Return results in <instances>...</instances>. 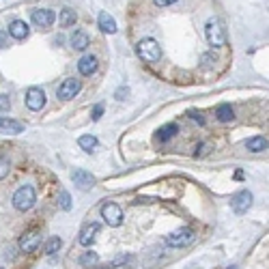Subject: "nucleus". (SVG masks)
I'll return each mask as SVG.
<instances>
[{"label": "nucleus", "mask_w": 269, "mask_h": 269, "mask_svg": "<svg viewBox=\"0 0 269 269\" xmlns=\"http://www.w3.org/2000/svg\"><path fill=\"white\" fill-rule=\"evenodd\" d=\"M205 35H207L209 46H213V48L226 46V28L222 24V19H218V17L209 19V22H207V28H205Z\"/></svg>", "instance_id": "1"}, {"label": "nucleus", "mask_w": 269, "mask_h": 269, "mask_svg": "<svg viewBox=\"0 0 269 269\" xmlns=\"http://www.w3.org/2000/svg\"><path fill=\"white\" fill-rule=\"evenodd\" d=\"M136 52H138V56L144 60V63H158V60L162 58V48H160L158 41L151 39V37L142 39L136 46Z\"/></svg>", "instance_id": "2"}, {"label": "nucleus", "mask_w": 269, "mask_h": 269, "mask_svg": "<svg viewBox=\"0 0 269 269\" xmlns=\"http://www.w3.org/2000/svg\"><path fill=\"white\" fill-rule=\"evenodd\" d=\"M37 203V194H35V188L33 185H22L15 194H13V207L17 211H28L33 209Z\"/></svg>", "instance_id": "3"}, {"label": "nucleus", "mask_w": 269, "mask_h": 269, "mask_svg": "<svg viewBox=\"0 0 269 269\" xmlns=\"http://www.w3.org/2000/svg\"><path fill=\"white\" fill-rule=\"evenodd\" d=\"M196 239V231L190 229V226H185V229H179V231H174L166 237V245L170 248H185V245H190L192 241Z\"/></svg>", "instance_id": "4"}, {"label": "nucleus", "mask_w": 269, "mask_h": 269, "mask_svg": "<svg viewBox=\"0 0 269 269\" xmlns=\"http://www.w3.org/2000/svg\"><path fill=\"white\" fill-rule=\"evenodd\" d=\"M101 218L108 226H121L123 224V211L117 203H106L101 207Z\"/></svg>", "instance_id": "5"}, {"label": "nucleus", "mask_w": 269, "mask_h": 269, "mask_svg": "<svg viewBox=\"0 0 269 269\" xmlns=\"http://www.w3.org/2000/svg\"><path fill=\"white\" fill-rule=\"evenodd\" d=\"M231 207H233V211H235L237 215L248 213V209L252 207V194L248 192V190L237 192V194L233 196V200H231Z\"/></svg>", "instance_id": "6"}, {"label": "nucleus", "mask_w": 269, "mask_h": 269, "mask_svg": "<svg viewBox=\"0 0 269 269\" xmlns=\"http://www.w3.org/2000/svg\"><path fill=\"white\" fill-rule=\"evenodd\" d=\"M39 245H41V233L39 231H30V233H24L19 237V250L26 252V254L35 252Z\"/></svg>", "instance_id": "7"}, {"label": "nucleus", "mask_w": 269, "mask_h": 269, "mask_svg": "<svg viewBox=\"0 0 269 269\" xmlns=\"http://www.w3.org/2000/svg\"><path fill=\"white\" fill-rule=\"evenodd\" d=\"M26 106L33 112L43 110V106H46V93L41 91V88H37V86L28 88V93H26Z\"/></svg>", "instance_id": "8"}, {"label": "nucleus", "mask_w": 269, "mask_h": 269, "mask_svg": "<svg viewBox=\"0 0 269 269\" xmlns=\"http://www.w3.org/2000/svg\"><path fill=\"white\" fill-rule=\"evenodd\" d=\"M80 88H82V82L80 80H76V78H67L63 84L58 86V97L60 99H74L78 93H80Z\"/></svg>", "instance_id": "9"}, {"label": "nucleus", "mask_w": 269, "mask_h": 269, "mask_svg": "<svg viewBox=\"0 0 269 269\" xmlns=\"http://www.w3.org/2000/svg\"><path fill=\"white\" fill-rule=\"evenodd\" d=\"M30 19H33V24L37 28H50L52 24H54L56 15H54V11H50V9H35Z\"/></svg>", "instance_id": "10"}, {"label": "nucleus", "mask_w": 269, "mask_h": 269, "mask_svg": "<svg viewBox=\"0 0 269 269\" xmlns=\"http://www.w3.org/2000/svg\"><path fill=\"white\" fill-rule=\"evenodd\" d=\"M99 229H101V226H99L97 222H91V224H86L84 229L80 231V235H78V243H80V245H91L93 241H95V237H97Z\"/></svg>", "instance_id": "11"}, {"label": "nucleus", "mask_w": 269, "mask_h": 269, "mask_svg": "<svg viewBox=\"0 0 269 269\" xmlns=\"http://www.w3.org/2000/svg\"><path fill=\"white\" fill-rule=\"evenodd\" d=\"M71 179H74V183L78 185L80 190H91L93 185H95V179H93V174L91 172H86V170H82V168H78V170H74L71 172Z\"/></svg>", "instance_id": "12"}, {"label": "nucleus", "mask_w": 269, "mask_h": 269, "mask_svg": "<svg viewBox=\"0 0 269 269\" xmlns=\"http://www.w3.org/2000/svg\"><path fill=\"white\" fill-rule=\"evenodd\" d=\"M28 33H30V28H28V24L24 22V19H13L11 26H9V37H13V39H17V41L26 39Z\"/></svg>", "instance_id": "13"}, {"label": "nucleus", "mask_w": 269, "mask_h": 269, "mask_svg": "<svg viewBox=\"0 0 269 269\" xmlns=\"http://www.w3.org/2000/svg\"><path fill=\"white\" fill-rule=\"evenodd\" d=\"M78 71L82 76H93L97 71V58L93 56V54H88V56H82L80 60H78Z\"/></svg>", "instance_id": "14"}, {"label": "nucleus", "mask_w": 269, "mask_h": 269, "mask_svg": "<svg viewBox=\"0 0 269 269\" xmlns=\"http://www.w3.org/2000/svg\"><path fill=\"white\" fill-rule=\"evenodd\" d=\"M22 131H24V125L19 121L0 117V133H22Z\"/></svg>", "instance_id": "15"}, {"label": "nucleus", "mask_w": 269, "mask_h": 269, "mask_svg": "<svg viewBox=\"0 0 269 269\" xmlns=\"http://www.w3.org/2000/svg\"><path fill=\"white\" fill-rule=\"evenodd\" d=\"M99 28L103 30V33H110V35H115L117 33V19L112 17L110 13H99Z\"/></svg>", "instance_id": "16"}, {"label": "nucleus", "mask_w": 269, "mask_h": 269, "mask_svg": "<svg viewBox=\"0 0 269 269\" xmlns=\"http://www.w3.org/2000/svg\"><path fill=\"white\" fill-rule=\"evenodd\" d=\"M215 119L220 123H231L235 119V110L229 106V103H220V106L215 108Z\"/></svg>", "instance_id": "17"}, {"label": "nucleus", "mask_w": 269, "mask_h": 269, "mask_svg": "<svg viewBox=\"0 0 269 269\" xmlns=\"http://www.w3.org/2000/svg\"><path fill=\"white\" fill-rule=\"evenodd\" d=\"M177 133H179V125H177V123H168V125H164L158 131V140L168 142V140H172L174 136H177Z\"/></svg>", "instance_id": "18"}, {"label": "nucleus", "mask_w": 269, "mask_h": 269, "mask_svg": "<svg viewBox=\"0 0 269 269\" xmlns=\"http://www.w3.org/2000/svg\"><path fill=\"white\" fill-rule=\"evenodd\" d=\"M245 149L252 151V153H261L267 149V138L265 136H254L250 140H245Z\"/></svg>", "instance_id": "19"}, {"label": "nucleus", "mask_w": 269, "mask_h": 269, "mask_svg": "<svg viewBox=\"0 0 269 269\" xmlns=\"http://www.w3.org/2000/svg\"><path fill=\"white\" fill-rule=\"evenodd\" d=\"M76 19H78V13L74 11V9H63L60 11V17H58V22H60V26L63 28H69V26H74L76 24Z\"/></svg>", "instance_id": "20"}, {"label": "nucleus", "mask_w": 269, "mask_h": 269, "mask_svg": "<svg viewBox=\"0 0 269 269\" xmlns=\"http://www.w3.org/2000/svg\"><path fill=\"white\" fill-rule=\"evenodd\" d=\"M88 35L86 33H82V30H76L74 35H71V46H74L76 50H86L88 48Z\"/></svg>", "instance_id": "21"}, {"label": "nucleus", "mask_w": 269, "mask_h": 269, "mask_svg": "<svg viewBox=\"0 0 269 269\" xmlns=\"http://www.w3.org/2000/svg\"><path fill=\"white\" fill-rule=\"evenodd\" d=\"M78 144H80V147L84 149L86 153H93V151H95V147H97V138L91 136V133H84V136H80Z\"/></svg>", "instance_id": "22"}, {"label": "nucleus", "mask_w": 269, "mask_h": 269, "mask_svg": "<svg viewBox=\"0 0 269 269\" xmlns=\"http://www.w3.org/2000/svg\"><path fill=\"white\" fill-rule=\"evenodd\" d=\"M60 245H63V239L60 237H50L48 243H46V254L52 256V254H56L60 250Z\"/></svg>", "instance_id": "23"}, {"label": "nucleus", "mask_w": 269, "mask_h": 269, "mask_svg": "<svg viewBox=\"0 0 269 269\" xmlns=\"http://www.w3.org/2000/svg\"><path fill=\"white\" fill-rule=\"evenodd\" d=\"M131 261H133V256H131V254H123V256H117L115 261H110L103 269H119V267H123V265L131 263Z\"/></svg>", "instance_id": "24"}, {"label": "nucleus", "mask_w": 269, "mask_h": 269, "mask_svg": "<svg viewBox=\"0 0 269 269\" xmlns=\"http://www.w3.org/2000/svg\"><path fill=\"white\" fill-rule=\"evenodd\" d=\"M78 263H80L82 267H93V265L99 263V256H97L95 252H84V254L78 258Z\"/></svg>", "instance_id": "25"}, {"label": "nucleus", "mask_w": 269, "mask_h": 269, "mask_svg": "<svg viewBox=\"0 0 269 269\" xmlns=\"http://www.w3.org/2000/svg\"><path fill=\"white\" fill-rule=\"evenodd\" d=\"M58 207H60V209H65V211L71 209V196H69L67 190H63V192L58 194Z\"/></svg>", "instance_id": "26"}, {"label": "nucleus", "mask_w": 269, "mask_h": 269, "mask_svg": "<svg viewBox=\"0 0 269 269\" xmlns=\"http://www.w3.org/2000/svg\"><path fill=\"white\" fill-rule=\"evenodd\" d=\"M190 119L194 123H198V125H205V119H203V115H200L198 110H190Z\"/></svg>", "instance_id": "27"}, {"label": "nucleus", "mask_w": 269, "mask_h": 269, "mask_svg": "<svg viewBox=\"0 0 269 269\" xmlns=\"http://www.w3.org/2000/svg\"><path fill=\"white\" fill-rule=\"evenodd\" d=\"M9 108H11V101H9L7 95H0V112H9Z\"/></svg>", "instance_id": "28"}, {"label": "nucleus", "mask_w": 269, "mask_h": 269, "mask_svg": "<svg viewBox=\"0 0 269 269\" xmlns=\"http://www.w3.org/2000/svg\"><path fill=\"white\" fill-rule=\"evenodd\" d=\"M7 172H9V162L5 158H0V179H5Z\"/></svg>", "instance_id": "29"}, {"label": "nucleus", "mask_w": 269, "mask_h": 269, "mask_svg": "<svg viewBox=\"0 0 269 269\" xmlns=\"http://www.w3.org/2000/svg\"><path fill=\"white\" fill-rule=\"evenodd\" d=\"M103 115V103H97L95 108H93V121H99Z\"/></svg>", "instance_id": "30"}, {"label": "nucleus", "mask_w": 269, "mask_h": 269, "mask_svg": "<svg viewBox=\"0 0 269 269\" xmlns=\"http://www.w3.org/2000/svg\"><path fill=\"white\" fill-rule=\"evenodd\" d=\"M207 151H209V144H207V142H200V144H198V151H196V158H203Z\"/></svg>", "instance_id": "31"}, {"label": "nucleus", "mask_w": 269, "mask_h": 269, "mask_svg": "<svg viewBox=\"0 0 269 269\" xmlns=\"http://www.w3.org/2000/svg\"><path fill=\"white\" fill-rule=\"evenodd\" d=\"M7 46H9V37H7L5 30H0V50L7 48Z\"/></svg>", "instance_id": "32"}, {"label": "nucleus", "mask_w": 269, "mask_h": 269, "mask_svg": "<svg viewBox=\"0 0 269 269\" xmlns=\"http://www.w3.org/2000/svg\"><path fill=\"white\" fill-rule=\"evenodd\" d=\"M127 93H129V91H127V86H121V88L117 91V99H119V101H123V99H125Z\"/></svg>", "instance_id": "33"}, {"label": "nucleus", "mask_w": 269, "mask_h": 269, "mask_svg": "<svg viewBox=\"0 0 269 269\" xmlns=\"http://www.w3.org/2000/svg\"><path fill=\"white\" fill-rule=\"evenodd\" d=\"M158 7H170L172 3H177V0H153Z\"/></svg>", "instance_id": "34"}]
</instances>
